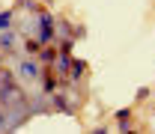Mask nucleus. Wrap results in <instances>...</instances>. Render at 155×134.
Here are the masks:
<instances>
[{
    "label": "nucleus",
    "instance_id": "1",
    "mask_svg": "<svg viewBox=\"0 0 155 134\" xmlns=\"http://www.w3.org/2000/svg\"><path fill=\"white\" fill-rule=\"evenodd\" d=\"M21 72H24L27 77H30V75H36V69H33V63H24V66H21Z\"/></svg>",
    "mask_w": 155,
    "mask_h": 134
}]
</instances>
